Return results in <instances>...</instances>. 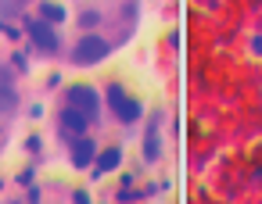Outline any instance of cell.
Listing matches in <instances>:
<instances>
[{"label":"cell","instance_id":"6da1fadb","mask_svg":"<svg viewBox=\"0 0 262 204\" xmlns=\"http://www.w3.org/2000/svg\"><path fill=\"white\" fill-rule=\"evenodd\" d=\"M112 54V43L101 36V33H83L79 40H76V47H72V65L76 68H94V65H101L104 58Z\"/></svg>","mask_w":262,"mask_h":204},{"label":"cell","instance_id":"7a4b0ae2","mask_svg":"<svg viewBox=\"0 0 262 204\" xmlns=\"http://www.w3.org/2000/svg\"><path fill=\"white\" fill-rule=\"evenodd\" d=\"M26 33H29V43L43 54H58L61 50V36H58V26L43 22V18H26Z\"/></svg>","mask_w":262,"mask_h":204},{"label":"cell","instance_id":"3957f363","mask_svg":"<svg viewBox=\"0 0 262 204\" xmlns=\"http://www.w3.org/2000/svg\"><path fill=\"white\" fill-rule=\"evenodd\" d=\"M65 104L76 108V111H83V115H90L94 122H97V115H101V97H97V90L86 86V83H72V86L65 90Z\"/></svg>","mask_w":262,"mask_h":204},{"label":"cell","instance_id":"277c9868","mask_svg":"<svg viewBox=\"0 0 262 204\" xmlns=\"http://www.w3.org/2000/svg\"><path fill=\"white\" fill-rule=\"evenodd\" d=\"M58 125H61V133H65V136H86V133H90V125H94V118L65 104V108H61V115H58Z\"/></svg>","mask_w":262,"mask_h":204},{"label":"cell","instance_id":"5b68a950","mask_svg":"<svg viewBox=\"0 0 262 204\" xmlns=\"http://www.w3.org/2000/svg\"><path fill=\"white\" fill-rule=\"evenodd\" d=\"M158 125H162V115H151L147 118V133H144V147H140V158L147 165H155L162 158V136H158Z\"/></svg>","mask_w":262,"mask_h":204},{"label":"cell","instance_id":"8992f818","mask_svg":"<svg viewBox=\"0 0 262 204\" xmlns=\"http://www.w3.org/2000/svg\"><path fill=\"white\" fill-rule=\"evenodd\" d=\"M69 158H72V168H90L94 165V158H97V143L90 140V133L86 136H72V150H69Z\"/></svg>","mask_w":262,"mask_h":204},{"label":"cell","instance_id":"52a82bcc","mask_svg":"<svg viewBox=\"0 0 262 204\" xmlns=\"http://www.w3.org/2000/svg\"><path fill=\"white\" fill-rule=\"evenodd\" d=\"M122 165V147L119 143H112V147H104V150H97V158H94V179H104L112 168H119Z\"/></svg>","mask_w":262,"mask_h":204},{"label":"cell","instance_id":"ba28073f","mask_svg":"<svg viewBox=\"0 0 262 204\" xmlns=\"http://www.w3.org/2000/svg\"><path fill=\"white\" fill-rule=\"evenodd\" d=\"M36 18H43V22H51V26H61V22L69 18V11L58 4V0H40V8H36Z\"/></svg>","mask_w":262,"mask_h":204},{"label":"cell","instance_id":"9c48e42d","mask_svg":"<svg viewBox=\"0 0 262 204\" xmlns=\"http://www.w3.org/2000/svg\"><path fill=\"white\" fill-rule=\"evenodd\" d=\"M140 115H144V108H140V100H137V97H126V100L115 108V118H119L122 125H133V122H140Z\"/></svg>","mask_w":262,"mask_h":204},{"label":"cell","instance_id":"30bf717a","mask_svg":"<svg viewBox=\"0 0 262 204\" xmlns=\"http://www.w3.org/2000/svg\"><path fill=\"white\" fill-rule=\"evenodd\" d=\"M11 111H18V93L15 86H0V115H11Z\"/></svg>","mask_w":262,"mask_h":204},{"label":"cell","instance_id":"8fae6325","mask_svg":"<svg viewBox=\"0 0 262 204\" xmlns=\"http://www.w3.org/2000/svg\"><path fill=\"white\" fill-rule=\"evenodd\" d=\"M0 36L11 40V43H18V40H22V29H15L11 22H0Z\"/></svg>","mask_w":262,"mask_h":204},{"label":"cell","instance_id":"7c38bea8","mask_svg":"<svg viewBox=\"0 0 262 204\" xmlns=\"http://www.w3.org/2000/svg\"><path fill=\"white\" fill-rule=\"evenodd\" d=\"M97 22H101V11H83V15H79V26H83V33H86V29H94Z\"/></svg>","mask_w":262,"mask_h":204},{"label":"cell","instance_id":"4fadbf2b","mask_svg":"<svg viewBox=\"0 0 262 204\" xmlns=\"http://www.w3.org/2000/svg\"><path fill=\"white\" fill-rule=\"evenodd\" d=\"M11 61H15V65H11L15 72H29V58H26L22 50H15V54H11Z\"/></svg>","mask_w":262,"mask_h":204},{"label":"cell","instance_id":"5bb4252c","mask_svg":"<svg viewBox=\"0 0 262 204\" xmlns=\"http://www.w3.org/2000/svg\"><path fill=\"white\" fill-rule=\"evenodd\" d=\"M0 86H15V68H8L0 61Z\"/></svg>","mask_w":262,"mask_h":204},{"label":"cell","instance_id":"9a60e30c","mask_svg":"<svg viewBox=\"0 0 262 204\" xmlns=\"http://www.w3.org/2000/svg\"><path fill=\"white\" fill-rule=\"evenodd\" d=\"M26 150H29V154H40V150H43V140H40L36 133H33V136H26Z\"/></svg>","mask_w":262,"mask_h":204},{"label":"cell","instance_id":"2e32d148","mask_svg":"<svg viewBox=\"0 0 262 204\" xmlns=\"http://www.w3.org/2000/svg\"><path fill=\"white\" fill-rule=\"evenodd\" d=\"M18 183H22V186H33V183H36V168H33V165L22 168V172H18Z\"/></svg>","mask_w":262,"mask_h":204},{"label":"cell","instance_id":"e0dca14e","mask_svg":"<svg viewBox=\"0 0 262 204\" xmlns=\"http://www.w3.org/2000/svg\"><path fill=\"white\" fill-rule=\"evenodd\" d=\"M72 204H90V193L86 190H72Z\"/></svg>","mask_w":262,"mask_h":204},{"label":"cell","instance_id":"ac0fdd59","mask_svg":"<svg viewBox=\"0 0 262 204\" xmlns=\"http://www.w3.org/2000/svg\"><path fill=\"white\" fill-rule=\"evenodd\" d=\"M0 11H4V15H15L18 4H15V0H0Z\"/></svg>","mask_w":262,"mask_h":204},{"label":"cell","instance_id":"d6986e66","mask_svg":"<svg viewBox=\"0 0 262 204\" xmlns=\"http://www.w3.org/2000/svg\"><path fill=\"white\" fill-rule=\"evenodd\" d=\"M251 47H255V54H262V36H255V40H251Z\"/></svg>","mask_w":262,"mask_h":204},{"label":"cell","instance_id":"ffe728a7","mask_svg":"<svg viewBox=\"0 0 262 204\" xmlns=\"http://www.w3.org/2000/svg\"><path fill=\"white\" fill-rule=\"evenodd\" d=\"M15 4H26V0H15Z\"/></svg>","mask_w":262,"mask_h":204},{"label":"cell","instance_id":"44dd1931","mask_svg":"<svg viewBox=\"0 0 262 204\" xmlns=\"http://www.w3.org/2000/svg\"><path fill=\"white\" fill-rule=\"evenodd\" d=\"M0 140H4V133H0Z\"/></svg>","mask_w":262,"mask_h":204},{"label":"cell","instance_id":"7402d4cb","mask_svg":"<svg viewBox=\"0 0 262 204\" xmlns=\"http://www.w3.org/2000/svg\"><path fill=\"white\" fill-rule=\"evenodd\" d=\"M18 204H22V200H18Z\"/></svg>","mask_w":262,"mask_h":204}]
</instances>
